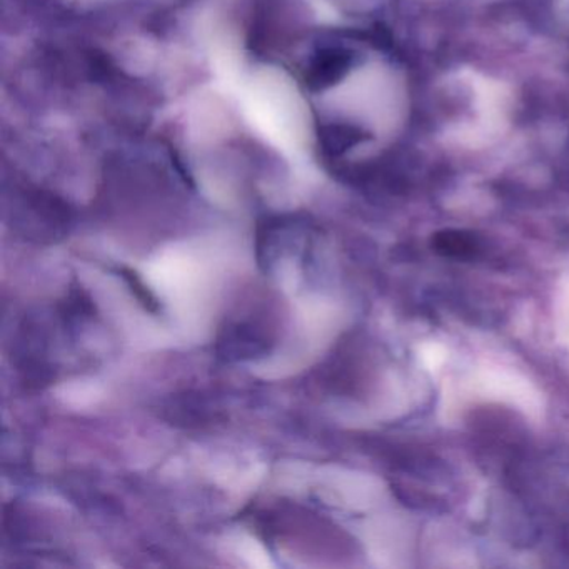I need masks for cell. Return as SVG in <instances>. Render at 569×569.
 Here are the masks:
<instances>
[{"label":"cell","mask_w":569,"mask_h":569,"mask_svg":"<svg viewBox=\"0 0 569 569\" xmlns=\"http://www.w3.org/2000/svg\"><path fill=\"white\" fill-rule=\"evenodd\" d=\"M352 59L355 56L345 48L328 46L319 49L309 58L305 69V82L309 91H325L341 81L348 74Z\"/></svg>","instance_id":"6da1fadb"},{"label":"cell","mask_w":569,"mask_h":569,"mask_svg":"<svg viewBox=\"0 0 569 569\" xmlns=\"http://www.w3.org/2000/svg\"><path fill=\"white\" fill-rule=\"evenodd\" d=\"M269 351L268 336L252 322H236L224 329L219 338L218 352L226 361L252 359Z\"/></svg>","instance_id":"7a4b0ae2"},{"label":"cell","mask_w":569,"mask_h":569,"mask_svg":"<svg viewBox=\"0 0 569 569\" xmlns=\"http://www.w3.org/2000/svg\"><path fill=\"white\" fill-rule=\"evenodd\" d=\"M319 138H321L322 148L335 156L348 151L349 148L361 141V136L356 134L346 126H325Z\"/></svg>","instance_id":"3957f363"},{"label":"cell","mask_w":569,"mask_h":569,"mask_svg":"<svg viewBox=\"0 0 569 569\" xmlns=\"http://www.w3.org/2000/svg\"><path fill=\"white\" fill-rule=\"evenodd\" d=\"M435 246L439 252L449 258H468L476 251V242L462 232H445L435 238Z\"/></svg>","instance_id":"277c9868"},{"label":"cell","mask_w":569,"mask_h":569,"mask_svg":"<svg viewBox=\"0 0 569 569\" xmlns=\"http://www.w3.org/2000/svg\"><path fill=\"white\" fill-rule=\"evenodd\" d=\"M119 274H121L122 279H124V281L128 282L129 286H131L136 299H138L139 302H142V305L146 306V309H148V311H158V301H156L154 296L151 295V291H149V289L146 288V284L144 282H142V279L139 278V276L136 274V272L132 271V269L119 268Z\"/></svg>","instance_id":"5b68a950"}]
</instances>
